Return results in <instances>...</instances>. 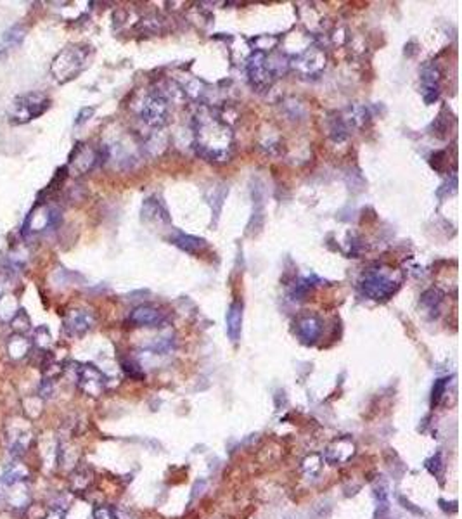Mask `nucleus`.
Here are the masks:
<instances>
[{
  "label": "nucleus",
  "instance_id": "a211bd4d",
  "mask_svg": "<svg viewBox=\"0 0 462 519\" xmlns=\"http://www.w3.org/2000/svg\"><path fill=\"white\" fill-rule=\"evenodd\" d=\"M426 467H428V469L431 471V474H435V476H438L440 480H442L443 474L440 473V471H438V467H440V469H442V471L445 469V464H443V461H442V454H436L435 457H431L430 461H428Z\"/></svg>",
  "mask_w": 462,
  "mask_h": 519
},
{
  "label": "nucleus",
  "instance_id": "f03ea898",
  "mask_svg": "<svg viewBox=\"0 0 462 519\" xmlns=\"http://www.w3.org/2000/svg\"><path fill=\"white\" fill-rule=\"evenodd\" d=\"M50 101L42 94H32L20 95L18 99H14L13 109H11V123L21 125L28 123V121L35 120L36 116H40L42 113H46L49 109Z\"/></svg>",
  "mask_w": 462,
  "mask_h": 519
},
{
  "label": "nucleus",
  "instance_id": "423d86ee",
  "mask_svg": "<svg viewBox=\"0 0 462 519\" xmlns=\"http://www.w3.org/2000/svg\"><path fill=\"white\" fill-rule=\"evenodd\" d=\"M247 73H250V78H251V83H253V87L265 88L271 85L272 71L269 69L267 56H265L261 50L254 53L250 61H247Z\"/></svg>",
  "mask_w": 462,
  "mask_h": 519
},
{
  "label": "nucleus",
  "instance_id": "f8f14e48",
  "mask_svg": "<svg viewBox=\"0 0 462 519\" xmlns=\"http://www.w3.org/2000/svg\"><path fill=\"white\" fill-rule=\"evenodd\" d=\"M227 334L231 338L232 343H238L241 338V327H243V301H234L229 307L227 312Z\"/></svg>",
  "mask_w": 462,
  "mask_h": 519
},
{
  "label": "nucleus",
  "instance_id": "9d476101",
  "mask_svg": "<svg viewBox=\"0 0 462 519\" xmlns=\"http://www.w3.org/2000/svg\"><path fill=\"white\" fill-rule=\"evenodd\" d=\"M54 215H55L54 209H49L47 206H36V208L32 209V213L28 215L25 232H39L46 229V227L53 226Z\"/></svg>",
  "mask_w": 462,
  "mask_h": 519
},
{
  "label": "nucleus",
  "instance_id": "f3484780",
  "mask_svg": "<svg viewBox=\"0 0 462 519\" xmlns=\"http://www.w3.org/2000/svg\"><path fill=\"white\" fill-rule=\"evenodd\" d=\"M440 301H442V294H440L436 289L426 291V293L423 294V298H421V303H423V307H426L430 312L438 310Z\"/></svg>",
  "mask_w": 462,
  "mask_h": 519
},
{
  "label": "nucleus",
  "instance_id": "2eb2a0df",
  "mask_svg": "<svg viewBox=\"0 0 462 519\" xmlns=\"http://www.w3.org/2000/svg\"><path fill=\"white\" fill-rule=\"evenodd\" d=\"M348 448H353L352 441H348V440L336 441L334 445H331V447L327 448V452H326L327 462H331V464H341V462H345V459H343L341 452L343 450H348Z\"/></svg>",
  "mask_w": 462,
  "mask_h": 519
},
{
  "label": "nucleus",
  "instance_id": "aec40b11",
  "mask_svg": "<svg viewBox=\"0 0 462 519\" xmlns=\"http://www.w3.org/2000/svg\"><path fill=\"white\" fill-rule=\"evenodd\" d=\"M123 371L128 375H132V378H144L142 371L139 369V366H135V364H132V362H123Z\"/></svg>",
  "mask_w": 462,
  "mask_h": 519
},
{
  "label": "nucleus",
  "instance_id": "20e7f679",
  "mask_svg": "<svg viewBox=\"0 0 462 519\" xmlns=\"http://www.w3.org/2000/svg\"><path fill=\"white\" fill-rule=\"evenodd\" d=\"M400 284L379 270H367L360 279V289L374 301H386L397 293Z\"/></svg>",
  "mask_w": 462,
  "mask_h": 519
},
{
  "label": "nucleus",
  "instance_id": "9b49d317",
  "mask_svg": "<svg viewBox=\"0 0 462 519\" xmlns=\"http://www.w3.org/2000/svg\"><path fill=\"white\" fill-rule=\"evenodd\" d=\"M104 375L101 374V371L95 369L94 366H85L80 371V385L90 395H99L102 392V388H104Z\"/></svg>",
  "mask_w": 462,
  "mask_h": 519
},
{
  "label": "nucleus",
  "instance_id": "6ab92c4d",
  "mask_svg": "<svg viewBox=\"0 0 462 519\" xmlns=\"http://www.w3.org/2000/svg\"><path fill=\"white\" fill-rule=\"evenodd\" d=\"M445 388H447V379H438V381L435 382V388H433V405H436L440 402V399L443 396V393H445Z\"/></svg>",
  "mask_w": 462,
  "mask_h": 519
},
{
  "label": "nucleus",
  "instance_id": "dca6fc26",
  "mask_svg": "<svg viewBox=\"0 0 462 519\" xmlns=\"http://www.w3.org/2000/svg\"><path fill=\"white\" fill-rule=\"evenodd\" d=\"M25 39V28L23 27H13L9 29V32H6V35H4V47H16L20 46L21 42H23Z\"/></svg>",
  "mask_w": 462,
  "mask_h": 519
},
{
  "label": "nucleus",
  "instance_id": "7ed1b4c3",
  "mask_svg": "<svg viewBox=\"0 0 462 519\" xmlns=\"http://www.w3.org/2000/svg\"><path fill=\"white\" fill-rule=\"evenodd\" d=\"M85 66V50L83 47H66L53 62V75L59 83H64L68 80H73Z\"/></svg>",
  "mask_w": 462,
  "mask_h": 519
},
{
  "label": "nucleus",
  "instance_id": "4468645a",
  "mask_svg": "<svg viewBox=\"0 0 462 519\" xmlns=\"http://www.w3.org/2000/svg\"><path fill=\"white\" fill-rule=\"evenodd\" d=\"M423 94H424V101L430 104L438 99L440 94V78H438V71L435 68H426L423 73Z\"/></svg>",
  "mask_w": 462,
  "mask_h": 519
},
{
  "label": "nucleus",
  "instance_id": "6e6552de",
  "mask_svg": "<svg viewBox=\"0 0 462 519\" xmlns=\"http://www.w3.org/2000/svg\"><path fill=\"white\" fill-rule=\"evenodd\" d=\"M297 333L303 343L313 345L319 340L320 334H322V322H320V319L315 317V315L299 319L297 324Z\"/></svg>",
  "mask_w": 462,
  "mask_h": 519
},
{
  "label": "nucleus",
  "instance_id": "0eeeda50",
  "mask_svg": "<svg viewBox=\"0 0 462 519\" xmlns=\"http://www.w3.org/2000/svg\"><path fill=\"white\" fill-rule=\"evenodd\" d=\"M132 324L137 327H158L163 324V314H161L158 308L151 307V305H142V307H137L134 312L130 314Z\"/></svg>",
  "mask_w": 462,
  "mask_h": 519
},
{
  "label": "nucleus",
  "instance_id": "1a4fd4ad",
  "mask_svg": "<svg viewBox=\"0 0 462 519\" xmlns=\"http://www.w3.org/2000/svg\"><path fill=\"white\" fill-rule=\"evenodd\" d=\"M94 324V317L85 310H72L64 320V327L72 336H82Z\"/></svg>",
  "mask_w": 462,
  "mask_h": 519
},
{
  "label": "nucleus",
  "instance_id": "f257e3e1",
  "mask_svg": "<svg viewBox=\"0 0 462 519\" xmlns=\"http://www.w3.org/2000/svg\"><path fill=\"white\" fill-rule=\"evenodd\" d=\"M198 153L203 154L208 149L213 139V161H225L229 158L227 149L231 146V132L218 118H198Z\"/></svg>",
  "mask_w": 462,
  "mask_h": 519
},
{
  "label": "nucleus",
  "instance_id": "ddd939ff",
  "mask_svg": "<svg viewBox=\"0 0 462 519\" xmlns=\"http://www.w3.org/2000/svg\"><path fill=\"white\" fill-rule=\"evenodd\" d=\"M170 241H172L177 248L182 249V251L189 253V255H198V253H201L206 246L203 239L194 237V235L189 234H184V232H179L177 235H173Z\"/></svg>",
  "mask_w": 462,
  "mask_h": 519
},
{
  "label": "nucleus",
  "instance_id": "412c9836",
  "mask_svg": "<svg viewBox=\"0 0 462 519\" xmlns=\"http://www.w3.org/2000/svg\"><path fill=\"white\" fill-rule=\"evenodd\" d=\"M92 115H94V108H85L80 111L79 118H76V125H82L83 121H87L88 118H90Z\"/></svg>",
  "mask_w": 462,
  "mask_h": 519
},
{
  "label": "nucleus",
  "instance_id": "39448f33",
  "mask_svg": "<svg viewBox=\"0 0 462 519\" xmlns=\"http://www.w3.org/2000/svg\"><path fill=\"white\" fill-rule=\"evenodd\" d=\"M168 115V106L166 101L160 95H149L144 99L142 108H140V118L151 127H160L166 121Z\"/></svg>",
  "mask_w": 462,
  "mask_h": 519
}]
</instances>
